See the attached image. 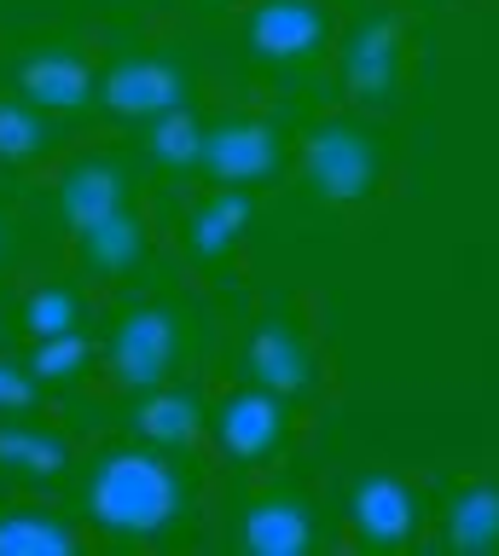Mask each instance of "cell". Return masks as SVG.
<instances>
[{"mask_svg":"<svg viewBox=\"0 0 499 556\" xmlns=\"http://www.w3.org/2000/svg\"><path fill=\"white\" fill-rule=\"evenodd\" d=\"M192 504V481L175 464V452L134 441V446H105L82 476V510L99 533L123 539V545H146L163 539L186 521Z\"/></svg>","mask_w":499,"mask_h":556,"instance_id":"1","label":"cell"},{"mask_svg":"<svg viewBox=\"0 0 499 556\" xmlns=\"http://www.w3.org/2000/svg\"><path fill=\"white\" fill-rule=\"evenodd\" d=\"M302 180L325 208H354L384 186V139L354 116H325L302 134Z\"/></svg>","mask_w":499,"mask_h":556,"instance_id":"2","label":"cell"},{"mask_svg":"<svg viewBox=\"0 0 499 556\" xmlns=\"http://www.w3.org/2000/svg\"><path fill=\"white\" fill-rule=\"evenodd\" d=\"M186 348V319L169 302H128L116 307V319L105 330V371L116 389L140 394L175 377Z\"/></svg>","mask_w":499,"mask_h":556,"instance_id":"3","label":"cell"},{"mask_svg":"<svg viewBox=\"0 0 499 556\" xmlns=\"http://www.w3.org/2000/svg\"><path fill=\"white\" fill-rule=\"evenodd\" d=\"M245 382H255V389H267L279 400H308L320 389V354H314V337H308V325L297 313H285V307L262 313V325L245 342Z\"/></svg>","mask_w":499,"mask_h":556,"instance_id":"4","label":"cell"},{"mask_svg":"<svg viewBox=\"0 0 499 556\" xmlns=\"http://www.w3.org/2000/svg\"><path fill=\"white\" fill-rule=\"evenodd\" d=\"M186 99H192V76L175 52H123L99 70V111L123 122H151Z\"/></svg>","mask_w":499,"mask_h":556,"instance_id":"5","label":"cell"},{"mask_svg":"<svg viewBox=\"0 0 499 556\" xmlns=\"http://www.w3.org/2000/svg\"><path fill=\"white\" fill-rule=\"evenodd\" d=\"M320 545V510L302 486H262L238 504L233 551L245 556H308Z\"/></svg>","mask_w":499,"mask_h":556,"instance_id":"6","label":"cell"},{"mask_svg":"<svg viewBox=\"0 0 499 556\" xmlns=\"http://www.w3.org/2000/svg\"><path fill=\"white\" fill-rule=\"evenodd\" d=\"M337 76L349 87V99L360 104H395L407 81V24L395 12H372L342 35L337 52Z\"/></svg>","mask_w":499,"mask_h":556,"instance_id":"7","label":"cell"},{"mask_svg":"<svg viewBox=\"0 0 499 556\" xmlns=\"http://www.w3.org/2000/svg\"><path fill=\"white\" fill-rule=\"evenodd\" d=\"M332 41V12L325 0H250L245 47L273 70H308Z\"/></svg>","mask_w":499,"mask_h":556,"instance_id":"8","label":"cell"},{"mask_svg":"<svg viewBox=\"0 0 499 556\" xmlns=\"http://www.w3.org/2000/svg\"><path fill=\"white\" fill-rule=\"evenodd\" d=\"M285 163V134L262 116H221L203 128L198 174H210L215 186H262Z\"/></svg>","mask_w":499,"mask_h":556,"instance_id":"9","label":"cell"},{"mask_svg":"<svg viewBox=\"0 0 499 556\" xmlns=\"http://www.w3.org/2000/svg\"><path fill=\"white\" fill-rule=\"evenodd\" d=\"M210 429H215V441L233 464H273L290 441V400L245 382V389L221 394Z\"/></svg>","mask_w":499,"mask_h":556,"instance_id":"10","label":"cell"},{"mask_svg":"<svg viewBox=\"0 0 499 556\" xmlns=\"http://www.w3.org/2000/svg\"><path fill=\"white\" fill-rule=\"evenodd\" d=\"M250 226H255L250 186H215V191H203V198L186 208V220H180V250H186V261H192V267H203V273H210V267H227Z\"/></svg>","mask_w":499,"mask_h":556,"instance_id":"11","label":"cell"},{"mask_svg":"<svg viewBox=\"0 0 499 556\" xmlns=\"http://www.w3.org/2000/svg\"><path fill=\"white\" fill-rule=\"evenodd\" d=\"M18 93L29 104H41L47 116H82L88 104H99V70L88 64V52L76 47H36L24 52L12 70Z\"/></svg>","mask_w":499,"mask_h":556,"instance_id":"12","label":"cell"},{"mask_svg":"<svg viewBox=\"0 0 499 556\" xmlns=\"http://www.w3.org/2000/svg\"><path fill=\"white\" fill-rule=\"evenodd\" d=\"M349 521H354L360 551L372 556L407 551L419 539V498H412V486L401 476H360L349 498Z\"/></svg>","mask_w":499,"mask_h":556,"instance_id":"13","label":"cell"},{"mask_svg":"<svg viewBox=\"0 0 499 556\" xmlns=\"http://www.w3.org/2000/svg\"><path fill=\"white\" fill-rule=\"evenodd\" d=\"M134 203V186H128V168L111 163V156H82V163L64 168V180L53 186V215L82 232V226H93L99 215H111V208H128Z\"/></svg>","mask_w":499,"mask_h":556,"instance_id":"14","label":"cell"},{"mask_svg":"<svg viewBox=\"0 0 499 556\" xmlns=\"http://www.w3.org/2000/svg\"><path fill=\"white\" fill-rule=\"evenodd\" d=\"M203 406L192 389H175V382H158V389L134 394V434L163 452H192L203 441Z\"/></svg>","mask_w":499,"mask_h":556,"instance_id":"15","label":"cell"},{"mask_svg":"<svg viewBox=\"0 0 499 556\" xmlns=\"http://www.w3.org/2000/svg\"><path fill=\"white\" fill-rule=\"evenodd\" d=\"M76 255L82 267L93 278H128L134 267L146 261V220L140 208H111V215H99L93 226H82L76 232Z\"/></svg>","mask_w":499,"mask_h":556,"instance_id":"16","label":"cell"},{"mask_svg":"<svg viewBox=\"0 0 499 556\" xmlns=\"http://www.w3.org/2000/svg\"><path fill=\"white\" fill-rule=\"evenodd\" d=\"M441 539L459 556L499 551V481H464L441 510Z\"/></svg>","mask_w":499,"mask_h":556,"instance_id":"17","label":"cell"},{"mask_svg":"<svg viewBox=\"0 0 499 556\" xmlns=\"http://www.w3.org/2000/svg\"><path fill=\"white\" fill-rule=\"evenodd\" d=\"M82 551V533L53 504H7L0 510V556H64Z\"/></svg>","mask_w":499,"mask_h":556,"instance_id":"18","label":"cell"},{"mask_svg":"<svg viewBox=\"0 0 499 556\" xmlns=\"http://www.w3.org/2000/svg\"><path fill=\"white\" fill-rule=\"evenodd\" d=\"M0 469L24 481H64L71 469V446L41 424H18V417H0Z\"/></svg>","mask_w":499,"mask_h":556,"instance_id":"19","label":"cell"},{"mask_svg":"<svg viewBox=\"0 0 499 556\" xmlns=\"http://www.w3.org/2000/svg\"><path fill=\"white\" fill-rule=\"evenodd\" d=\"M140 151L169 174H192L198 151H203V122L192 104H175V111H158L151 122H140Z\"/></svg>","mask_w":499,"mask_h":556,"instance_id":"20","label":"cell"},{"mask_svg":"<svg viewBox=\"0 0 499 556\" xmlns=\"http://www.w3.org/2000/svg\"><path fill=\"white\" fill-rule=\"evenodd\" d=\"M47 151H53V122H47V111L18 99V93H0V163L36 168Z\"/></svg>","mask_w":499,"mask_h":556,"instance_id":"21","label":"cell"},{"mask_svg":"<svg viewBox=\"0 0 499 556\" xmlns=\"http://www.w3.org/2000/svg\"><path fill=\"white\" fill-rule=\"evenodd\" d=\"M29 371L41 377V389H76L93 371V342L88 330H64V337H41L29 348Z\"/></svg>","mask_w":499,"mask_h":556,"instance_id":"22","label":"cell"},{"mask_svg":"<svg viewBox=\"0 0 499 556\" xmlns=\"http://www.w3.org/2000/svg\"><path fill=\"white\" fill-rule=\"evenodd\" d=\"M82 319H88V307H82V295L71 285H41V290H29L24 307H18V325L29 330V342L82 330Z\"/></svg>","mask_w":499,"mask_h":556,"instance_id":"23","label":"cell"},{"mask_svg":"<svg viewBox=\"0 0 499 556\" xmlns=\"http://www.w3.org/2000/svg\"><path fill=\"white\" fill-rule=\"evenodd\" d=\"M41 406V377L29 371V359L0 354V417H29Z\"/></svg>","mask_w":499,"mask_h":556,"instance_id":"24","label":"cell"},{"mask_svg":"<svg viewBox=\"0 0 499 556\" xmlns=\"http://www.w3.org/2000/svg\"><path fill=\"white\" fill-rule=\"evenodd\" d=\"M0 255H7V220H0Z\"/></svg>","mask_w":499,"mask_h":556,"instance_id":"25","label":"cell"}]
</instances>
